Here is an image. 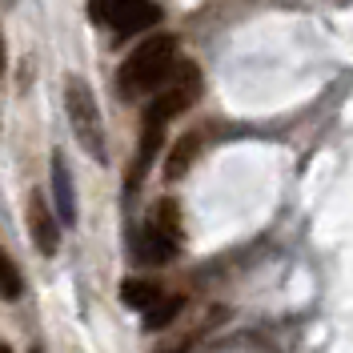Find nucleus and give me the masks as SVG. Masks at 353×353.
<instances>
[{
  "instance_id": "obj_1",
  "label": "nucleus",
  "mask_w": 353,
  "mask_h": 353,
  "mask_svg": "<svg viewBox=\"0 0 353 353\" xmlns=\"http://www.w3.org/2000/svg\"><path fill=\"white\" fill-rule=\"evenodd\" d=\"M197 97H201V72H197V65L181 61L176 72H173V81L161 88V92H153L149 109H145V117H141V149H137V169H132L129 185H137L141 173L149 169L157 145H161V137H165V125H169L173 117H181L189 105H197Z\"/></svg>"
},
{
  "instance_id": "obj_2",
  "label": "nucleus",
  "mask_w": 353,
  "mask_h": 353,
  "mask_svg": "<svg viewBox=\"0 0 353 353\" xmlns=\"http://www.w3.org/2000/svg\"><path fill=\"white\" fill-rule=\"evenodd\" d=\"M176 65V41L173 37H149L145 44H137L129 52V61L117 72V88L125 97H149V92H161V88L173 81Z\"/></svg>"
},
{
  "instance_id": "obj_3",
  "label": "nucleus",
  "mask_w": 353,
  "mask_h": 353,
  "mask_svg": "<svg viewBox=\"0 0 353 353\" xmlns=\"http://www.w3.org/2000/svg\"><path fill=\"white\" fill-rule=\"evenodd\" d=\"M181 249V213H176V201H157L145 229H141V241L137 253L145 265H169Z\"/></svg>"
},
{
  "instance_id": "obj_4",
  "label": "nucleus",
  "mask_w": 353,
  "mask_h": 353,
  "mask_svg": "<svg viewBox=\"0 0 353 353\" xmlns=\"http://www.w3.org/2000/svg\"><path fill=\"white\" fill-rule=\"evenodd\" d=\"M65 105H68V121H72L77 141H81L97 161H105V125H101V109H97L92 88H88L81 77H72V81H68Z\"/></svg>"
},
{
  "instance_id": "obj_5",
  "label": "nucleus",
  "mask_w": 353,
  "mask_h": 353,
  "mask_svg": "<svg viewBox=\"0 0 353 353\" xmlns=\"http://www.w3.org/2000/svg\"><path fill=\"white\" fill-rule=\"evenodd\" d=\"M92 17L117 28L121 37H129V32H141L161 21V8L153 0H92Z\"/></svg>"
},
{
  "instance_id": "obj_6",
  "label": "nucleus",
  "mask_w": 353,
  "mask_h": 353,
  "mask_svg": "<svg viewBox=\"0 0 353 353\" xmlns=\"http://www.w3.org/2000/svg\"><path fill=\"white\" fill-rule=\"evenodd\" d=\"M28 233H32V241H37V249H41L44 257H52L61 249V229H57V217L48 213L44 197L28 201Z\"/></svg>"
},
{
  "instance_id": "obj_7",
  "label": "nucleus",
  "mask_w": 353,
  "mask_h": 353,
  "mask_svg": "<svg viewBox=\"0 0 353 353\" xmlns=\"http://www.w3.org/2000/svg\"><path fill=\"white\" fill-rule=\"evenodd\" d=\"M52 189H57V213L65 225L77 221V193H72V173H68L65 157L52 153Z\"/></svg>"
},
{
  "instance_id": "obj_8",
  "label": "nucleus",
  "mask_w": 353,
  "mask_h": 353,
  "mask_svg": "<svg viewBox=\"0 0 353 353\" xmlns=\"http://www.w3.org/2000/svg\"><path fill=\"white\" fill-rule=\"evenodd\" d=\"M121 301L129 309H141V313H149L153 305L165 301V289L157 285V281H141V277H129L125 285H121Z\"/></svg>"
},
{
  "instance_id": "obj_9",
  "label": "nucleus",
  "mask_w": 353,
  "mask_h": 353,
  "mask_svg": "<svg viewBox=\"0 0 353 353\" xmlns=\"http://www.w3.org/2000/svg\"><path fill=\"white\" fill-rule=\"evenodd\" d=\"M197 149H201V137H197V132L181 137V141H176V149H173V157H169V165H165V173H169V176H181L189 165H193Z\"/></svg>"
},
{
  "instance_id": "obj_10",
  "label": "nucleus",
  "mask_w": 353,
  "mask_h": 353,
  "mask_svg": "<svg viewBox=\"0 0 353 353\" xmlns=\"http://www.w3.org/2000/svg\"><path fill=\"white\" fill-rule=\"evenodd\" d=\"M21 285H24V281H21V269H17V265H12V257L0 249V297L17 301V297H21Z\"/></svg>"
},
{
  "instance_id": "obj_11",
  "label": "nucleus",
  "mask_w": 353,
  "mask_h": 353,
  "mask_svg": "<svg viewBox=\"0 0 353 353\" xmlns=\"http://www.w3.org/2000/svg\"><path fill=\"white\" fill-rule=\"evenodd\" d=\"M176 309H181V297H165L161 305H153L149 313H145V325H149V330H161V325H169V321L176 317Z\"/></svg>"
},
{
  "instance_id": "obj_12",
  "label": "nucleus",
  "mask_w": 353,
  "mask_h": 353,
  "mask_svg": "<svg viewBox=\"0 0 353 353\" xmlns=\"http://www.w3.org/2000/svg\"><path fill=\"white\" fill-rule=\"evenodd\" d=\"M0 68H4V41H0Z\"/></svg>"
},
{
  "instance_id": "obj_13",
  "label": "nucleus",
  "mask_w": 353,
  "mask_h": 353,
  "mask_svg": "<svg viewBox=\"0 0 353 353\" xmlns=\"http://www.w3.org/2000/svg\"><path fill=\"white\" fill-rule=\"evenodd\" d=\"M0 353H8V350H4V345H0Z\"/></svg>"
},
{
  "instance_id": "obj_14",
  "label": "nucleus",
  "mask_w": 353,
  "mask_h": 353,
  "mask_svg": "<svg viewBox=\"0 0 353 353\" xmlns=\"http://www.w3.org/2000/svg\"><path fill=\"white\" fill-rule=\"evenodd\" d=\"M32 353H41V350H32Z\"/></svg>"
}]
</instances>
